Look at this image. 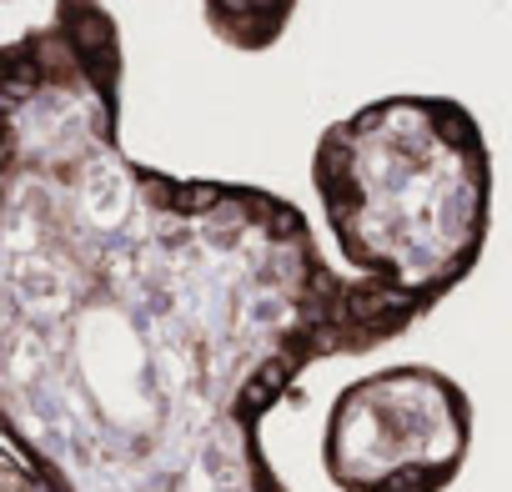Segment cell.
Returning <instances> with one entry per match:
<instances>
[{
  "label": "cell",
  "mask_w": 512,
  "mask_h": 492,
  "mask_svg": "<svg viewBox=\"0 0 512 492\" xmlns=\"http://www.w3.org/2000/svg\"><path fill=\"white\" fill-rule=\"evenodd\" d=\"M292 6L297 0H206V21L221 41L241 51H262L287 31Z\"/></svg>",
  "instance_id": "4"
},
{
  "label": "cell",
  "mask_w": 512,
  "mask_h": 492,
  "mask_svg": "<svg viewBox=\"0 0 512 492\" xmlns=\"http://www.w3.org/2000/svg\"><path fill=\"white\" fill-rule=\"evenodd\" d=\"M0 492H46V482H41L6 442H0Z\"/></svg>",
  "instance_id": "5"
},
{
  "label": "cell",
  "mask_w": 512,
  "mask_h": 492,
  "mask_svg": "<svg viewBox=\"0 0 512 492\" xmlns=\"http://www.w3.org/2000/svg\"><path fill=\"white\" fill-rule=\"evenodd\" d=\"M472 447L467 392L422 362L382 367L337 392L322 462L337 492H447Z\"/></svg>",
  "instance_id": "3"
},
{
  "label": "cell",
  "mask_w": 512,
  "mask_h": 492,
  "mask_svg": "<svg viewBox=\"0 0 512 492\" xmlns=\"http://www.w3.org/2000/svg\"><path fill=\"white\" fill-rule=\"evenodd\" d=\"M312 186L352 277L422 317L482 257L492 161L477 116L452 96H382L332 121L312 151Z\"/></svg>",
  "instance_id": "2"
},
{
  "label": "cell",
  "mask_w": 512,
  "mask_h": 492,
  "mask_svg": "<svg viewBox=\"0 0 512 492\" xmlns=\"http://www.w3.org/2000/svg\"><path fill=\"white\" fill-rule=\"evenodd\" d=\"M417 322L287 196L126 156L101 0L0 46V442L46 492H287L262 417Z\"/></svg>",
  "instance_id": "1"
}]
</instances>
